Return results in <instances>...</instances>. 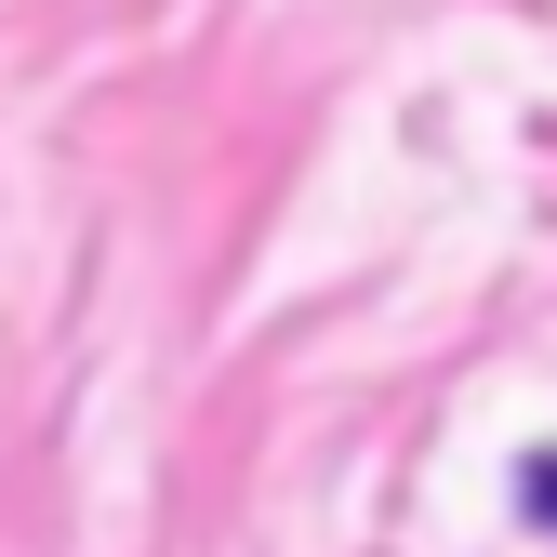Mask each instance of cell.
I'll return each instance as SVG.
<instances>
[{
	"instance_id": "obj_1",
	"label": "cell",
	"mask_w": 557,
	"mask_h": 557,
	"mask_svg": "<svg viewBox=\"0 0 557 557\" xmlns=\"http://www.w3.org/2000/svg\"><path fill=\"white\" fill-rule=\"evenodd\" d=\"M518 492H531V518L557 531V451H531V478H518Z\"/></svg>"
}]
</instances>
